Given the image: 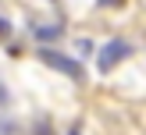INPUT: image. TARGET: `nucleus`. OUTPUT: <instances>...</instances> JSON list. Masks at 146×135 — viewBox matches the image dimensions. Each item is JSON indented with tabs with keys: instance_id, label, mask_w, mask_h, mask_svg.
<instances>
[{
	"instance_id": "obj_1",
	"label": "nucleus",
	"mask_w": 146,
	"mask_h": 135,
	"mask_svg": "<svg viewBox=\"0 0 146 135\" xmlns=\"http://www.w3.org/2000/svg\"><path fill=\"white\" fill-rule=\"evenodd\" d=\"M39 61L46 64V68L61 71V75H71L75 82L82 78V64H78L75 57H64V53H57V50H46V46H43V50H39Z\"/></svg>"
},
{
	"instance_id": "obj_4",
	"label": "nucleus",
	"mask_w": 146,
	"mask_h": 135,
	"mask_svg": "<svg viewBox=\"0 0 146 135\" xmlns=\"http://www.w3.org/2000/svg\"><path fill=\"white\" fill-rule=\"evenodd\" d=\"M7 32H11V21H4V18H0V36H7Z\"/></svg>"
},
{
	"instance_id": "obj_2",
	"label": "nucleus",
	"mask_w": 146,
	"mask_h": 135,
	"mask_svg": "<svg viewBox=\"0 0 146 135\" xmlns=\"http://www.w3.org/2000/svg\"><path fill=\"white\" fill-rule=\"evenodd\" d=\"M132 53V46H128L125 39H111V43H104V50H100V57H96V68L100 71H114L125 57Z\"/></svg>"
},
{
	"instance_id": "obj_3",
	"label": "nucleus",
	"mask_w": 146,
	"mask_h": 135,
	"mask_svg": "<svg viewBox=\"0 0 146 135\" xmlns=\"http://www.w3.org/2000/svg\"><path fill=\"white\" fill-rule=\"evenodd\" d=\"M36 39L39 43H54V39H61V28L57 25H39L36 28Z\"/></svg>"
},
{
	"instance_id": "obj_5",
	"label": "nucleus",
	"mask_w": 146,
	"mask_h": 135,
	"mask_svg": "<svg viewBox=\"0 0 146 135\" xmlns=\"http://www.w3.org/2000/svg\"><path fill=\"white\" fill-rule=\"evenodd\" d=\"M100 4H104V7H121L125 0H100Z\"/></svg>"
}]
</instances>
